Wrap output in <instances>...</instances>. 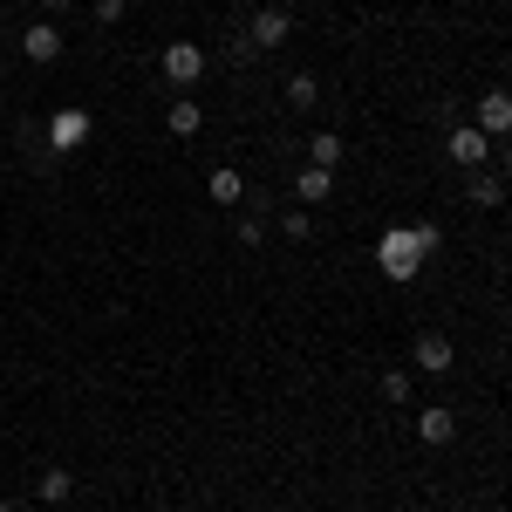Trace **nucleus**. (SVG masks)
Returning a JSON list of instances; mask_svg holds the SVG:
<instances>
[{
    "instance_id": "12",
    "label": "nucleus",
    "mask_w": 512,
    "mask_h": 512,
    "mask_svg": "<svg viewBox=\"0 0 512 512\" xmlns=\"http://www.w3.org/2000/svg\"><path fill=\"white\" fill-rule=\"evenodd\" d=\"M417 369H451V342H444V335H417Z\"/></svg>"
},
{
    "instance_id": "14",
    "label": "nucleus",
    "mask_w": 512,
    "mask_h": 512,
    "mask_svg": "<svg viewBox=\"0 0 512 512\" xmlns=\"http://www.w3.org/2000/svg\"><path fill=\"white\" fill-rule=\"evenodd\" d=\"M287 103H294V110H315V103H321V82L308 76V69H301V76H287Z\"/></svg>"
},
{
    "instance_id": "9",
    "label": "nucleus",
    "mask_w": 512,
    "mask_h": 512,
    "mask_svg": "<svg viewBox=\"0 0 512 512\" xmlns=\"http://www.w3.org/2000/svg\"><path fill=\"white\" fill-rule=\"evenodd\" d=\"M69 492H76V478L62 472V465H48V472L35 478V499H41V506H62V499H69Z\"/></svg>"
},
{
    "instance_id": "19",
    "label": "nucleus",
    "mask_w": 512,
    "mask_h": 512,
    "mask_svg": "<svg viewBox=\"0 0 512 512\" xmlns=\"http://www.w3.org/2000/svg\"><path fill=\"white\" fill-rule=\"evenodd\" d=\"M280 233H287V239H308V233H315V219H308V212H287V219H280Z\"/></svg>"
},
{
    "instance_id": "5",
    "label": "nucleus",
    "mask_w": 512,
    "mask_h": 512,
    "mask_svg": "<svg viewBox=\"0 0 512 512\" xmlns=\"http://www.w3.org/2000/svg\"><path fill=\"white\" fill-rule=\"evenodd\" d=\"M287 35H294L287 7H260V14H253V28H246V41H253V55H260V48H280Z\"/></svg>"
},
{
    "instance_id": "15",
    "label": "nucleus",
    "mask_w": 512,
    "mask_h": 512,
    "mask_svg": "<svg viewBox=\"0 0 512 512\" xmlns=\"http://www.w3.org/2000/svg\"><path fill=\"white\" fill-rule=\"evenodd\" d=\"M465 192H472V205H485V212H492V205H506V185H499V178H485V171H472V185H465Z\"/></svg>"
},
{
    "instance_id": "22",
    "label": "nucleus",
    "mask_w": 512,
    "mask_h": 512,
    "mask_svg": "<svg viewBox=\"0 0 512 512\" xmlns=\"http://www.w3.org/2000/svg\"><path fill=\"white\" fill-rule=\"evenodd\" d=\"M506 171H512V137H506Z\"/></svg>"
},
{
    "instance_id": "16",
    "label": "nucleus",
    "mask_w": 512,
    "mask_h": 512,
    "mask_svg": "<svg viewBox=\"0 0 512 512\" xmlns=\"http://www.w3.org/2000/svg\"><path fill=\"white\" fill-rule=\"evenodd\" d=\"M308 158H315L321 171H335V164H342V137H335V130H321L315 144H308Z\"/></svg>"
},
{
    "instance_id": "24",
    "label": "nucleus",
    "mask_w": 512,
    "mask_h": 512,
    "mask_svg": "<svg viewBox=\"0 0 512 512\" xmlns=\"http://www.w3.org/2000/svg\"><path fill=\"white\" fill-rule=\"evenodd\" d=\"M0 512H14V506H7V499H0Z\"/></svg>"
},
{
    "instance_id": "13",
    "label": "nucleus",
    "mask_w": 512,
    "mask_h": 512,
    "mask_svg": "<svg viewBox=\"0 0 512 512\" xmlns=\"http://www.w3.org/2000/svg\"><path fill=\"white\" fill-rule=\"evenodd\" d=\"M205 192L219 198V205H239V198H246V185H239V171H226V164H219V171L205 178Z\"/></svg>"
},
{
    "instance_id": "6",
    "label": "nucleus",
    "mask_w": 512,
    "mask_h": 512,
    "mask_svg": "<svg viewBox=\"0 0 512 512\" xmlns=\"http://www.w3.org/2000/svg\"><path fill=\"white\" fill-rule=\"evenodd\" d=\"M82 137H89V117H82V110H55V123H48V144H55V151H76Z\"/></svg>"
},
{
    "instance_id": "4",
    "label": "nucleus",
    "mask_w": 512,
    "mask_h": 512,
    "mask_svg": "<svg viewBox=\"0 0 512 512\" xmlns=\"http://www.w3.org/2000/svg\"><path fill=\"white\" fill-rule=\"evenodd\" d=\"M444 151H451V164H465V171H485V164H492V137L465 123V130H451V144H444Z\"/></svg>"
},
{
    "instance_id": "11",
    "label": "nucleus",
    "mask_w": 512,
    "mask_h": 512,
    "mask_svg": "<svg viewBox=\"0 0 512 512\" xmlns=\"http://www.w3.org/2000/svg\"><path fill=\"white\" fill-rule=\"evenodd\" d=\"M294 192H301V205H321V198L335 192V171H321V164H308V171H301V185H294Z\"/></svg>"
},
{
    "instance_id": "8",
    "label": "nucleus",
    "mask_w": 512,
    "mask_h": 512,
    "mask_svg": "<svg viewBox=\"0 0 512 512\" xmlns=\"http://www.w3.org/2000/svg\"><path fill=\"white\" fill-rule=\"evenodd\" d=\"M417 437H424V444H451V437H458V417H451L444 403H431V410L417 417Z\"/></svg>"
},
{
    "instance_id": "10",
    "label": "nucleus",
    "mask_w": 512,
    "mask_h": 512,
    "mask_svg": "<svg viewBox=\"0 0 512 512\" xmlns=\"http://www.w3.org/2000/svg\"><path fill=\"white\" fill-rule=\"evenodd\" d=\"M21 48H28V62H55V55H62V35H55V21L28 28V41H21Z\"/></svg>"
},
{
    "instance_id": "21",
    "label": "nucleus",
    "mask_w": 512,
    "mask_h": 512,
    "mask_svg": "<svg viewBox=\"0 0 512 512\" xmlns=\"http://www.w3.org/2000/svg\"><path fill=\"white\" fill-rule=\"evenodd\" d=\"M41 7H48V14H62V7H76V0H41Z\"/></svg>"
},
{
    "instance_id": "17",
    "label": "nucleus",
    "mask_w": 512,
    "mask_h": 512,
    "mask_svg": "<svg viewBox=\"0 0 512 512\" xmlns=\"http://www.w3.org/2000/svg\"><path fill=\"white\" fill-rule=\"evenodd\" d=\"M383 396L390 403H410V369H383Z\"/></svg>"
},
{
    "instance_id": "23",
    "label": "nucleus",
    "mask_w": 512,
    "mask_h": 512,
    "mask_svg": "<svg viewBox=\"0 0 512 512\" xmlns=\"http://www.w3.org/2000/svg\"><path fill=\"white\" fill-rule=\"evenodd\" d=\"M0 21H7V0H0Z\"/></svg>"
},
{
    "instance_id": "2",
    "label": "nucleus",
    "mask_w": 512,
    "mask_h": 512,
    "mask_svg": "<svg viewBox=\"0 0 512 512\" xmlns=\"http://www.w3.org/2000/svg\"><path fill=\"white\" fill-rule=\"evenodd\" d=\"M205 76V48L198 41H164V82L171 89H192Z\"/></svg>"
},
{
    "instance_id": "1",
    "label": "nucleus",
    "mask_w": 512,
    "mask_h": 512,
    "mask_svg": "<svg viewBox=\"0 0 512 512\" xmlns=\"http://www.w3.org/2000/svg\"><path fill=\"white\" fill-rule=\"evenodd\" d=\"M376 260H383V274H390V280H417V267H424V246H417V233H410V226H396V233H383Z\"/></svg>"
},
{
    "instance_id": "18",
    "label": "nucleus",
    "mask_w": 512,
    "mask_h": 512,
    "mask_svg": "<svg viewBox=\"0 0 512 512\" xmlns=\"http://www.w3.org/2000/svg\"><path fill=\"white\" fill-rule=\"evenodd\" d=\"M260 239H267V219H260V212H246V219H239V246H260Z\"/></svg>"
},
{
    "instance_id": "3",
    "label": "nucleus",
    "mask_w": 512,
    "mask_h": 512,
    "mask_svg": "<svg viewBox=\"0 0 512 512\" xmlns=\"http://www.w3.org/2000/svg\"><path fill=\"white\" fill-rule=\"evenodd\" d=\"M472 130H485L492 144H506V137H512V96H506V89H492V96H478V110H472Z\"/></svg>"
},
{
    "instance_id": "7",
    "label": "nucleus",
    "mask_w": 512,
    "mask_h": 512,
    "mask_svg": "<svg viewBox=\"0 0 512 512\" xmlns=\"http://www.w3.org/2000/svg\"><path fill=\"white\" fill-rule=\"evenodd\" d=\"M198 123H205V110H198L192 96H171V110H164V130H171V137H198Z\"/></svg>"
},
{
    "instance_id": "20",
    "label": "nucleus",
    "mask_w": 512,
    "mask_h": 512,
    "mask_svg": "<svg viewBox=\"0 0 512 512\" xmlns=\"http://www.w3.org/2000/svg\"><path fill=\"white\" fill-rule=\"evenodd\" d=\"M123 14H130V0H96V21H103V28H117Z\"/></svg>"
}]
</instances>
